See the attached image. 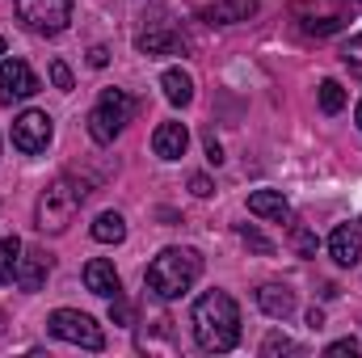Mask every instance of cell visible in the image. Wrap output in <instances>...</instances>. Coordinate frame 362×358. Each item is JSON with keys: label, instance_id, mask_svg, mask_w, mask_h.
Returning <instances> with one entry per match:
<instances>
[{"label": "cell", "instance_id": "obj_33", "mask_svg": "<svg viewBox=\"0 0 362 358\" xmlns=\"http://www.w3.org/2000/svg\"><path fill=\"white\" fill-rule=\"evenodd\" d=\"M358 131H362V101H358Z\"/></svg>", "mask_w": 362, "mask_h": 358}, {"label": "cell", "instance_id": "obj_26", "mask_svg": "<svg viewBox=\"0 0 362 358\" xmlns=\"http://www.w3.org/2000/svg\"><path fill=\"white\" fill-rule=\"evenodd\" d=\"M47 72H51V85H55L59 93H72L76 81H72V68H68L64 59H51V68H47Z\"/></svg>", "mask_w": 362, "mask_h": 358}, {"label": "cell", "instance_id": "obj_20", "mask_svg": "<svg viewBox=\"0 0 362 358\" xmlns=\"http://www.w3.org/2000/svg\"><path fill=\"white\" fill-rule=\"evenodd\" d=\"M320 110L325 114H341L346 110V89L337 81H320Z\"/></svg>", "mask_w": 362, "mask_h": 358}, {"label": "cell", "instance_id": "obj_6", "mask_svg": "<svg viewBox=\"0 0 362 358\" xmlns=\"http://www.w3.org/2000/svg\"><path fill=\"white\" fill-rule=\"evenodd\" d=\"M51 333L59 337V342H72V346H85V350H101L105 346V333H101V325L93 321L89 312H76V308H59V312H51Z\"/></svg>", "mask_w": 362, "mask_h": 358}, {"label": "cell", "instance_id": "obj_4", "mask_svg": "<svg viewBox=\"0 0 362 358\" xmlns=\"http://www.w3.org/2000/svg\"><path fill=\"white\" fill-rule=\"evenodd\" d=\"M131 114H135V97L122 89H101L97 97V105L89 110V135L93 144H114L118 135H122V127L131 122Z\"/></svg>", "mask_w": 362, "mask_h": 358}, {"label": "cell", "instance_id": "obj_30", "mask_svg": "<svg viewBox=\"0 0 362 358\" xmlns=\"http://www.w3.org/2000/svg\"><path fill=\"white\" fill-rule=\"evenodd\" d=\"M206 156H211V165H219V161H223V148H219V139H215V135H206Z\"/></svg>", "mask_w": 362, "mask_h": 358}, {"label": "cell", "instance_id": "obj_25", "mask_svg": "<svg viewBox=\"0 0 362 358\" xmlns=\"http://www.w3.org/2000/svg\"><path fill=\"white\" fill-rule=\"evenodd\" d=\"M341 25H346V21H341L337 13H329V17H312V21H303V30H308V34H316V38H325V34H337Z\"/></svg>", "mask_w": 362, "mask_h": 358}, {"label": "cell", "instance_id": "obj_27", "mask_svg": "<svg viewBox=\"0 0 362 358\" xmlns=\"http://www.w3.org/2000/svg\"><path fill=\"white\" fill-rule=\"evenodd\" d=\"M358 354V342L354 337H341V342H333L329 350H325V358H354Z\"/></svg>", "mask_w": 362, "mask_h": 358}, {"label": "cell", "instance_id": "obj_7", "mask_svg": "<svg viewBox=\"0 0 362 358\" xmlns=\"http://www.w3.org/2000/svg\"><path fill=\"white\" fill-rule=\"evenodd\" d=\"M51 135H55V127H51V114L47 110H25V114L13 118V148L25 152V156L47 152Z\"/></svg>", "mask_w": 362, "mask_h": 358}, {"label": "cell", "instance_id": "obj_22", "mask_svg": "<svg viewBox=\"0 0 362 358\" xmlns=\"http://www.w3.org/2000/svg\"><path fill=\"white\" fill-rule=\"evenodd\" d=\"M291 245H295L299 258H316V245H320V241H316V232H308L303 224H291Z\"/></svg>", "mask_w": 362, "mask_h": 358}, {"label": "cell", "instance_id": "obj_23", "mask_svg": "<svg viewBox=\"0 0 362 358\" xmlns=\"http://www.w3.org/2000/svg\"><path fill=\"white\" fill-rule=\"evenodd\" d=\"M262 354H266V358H278V354H299V342H291L286 333H270V337L262 342Z\"/></svg>", "mask_w": 362, "mask_h": 358}, {"label": "cell", "instance_id": "obj_34", "mask_svg": "<svg viewBox=\"0 0 362 358\" xmlns=\"http://www.w3.org/2000/svg\"><path fill=\"white\" fill-rule=\"evenodd\" d=\"M0 59H4V38H0Z\"/></svg>", "mask_w": 362, "mask_h": 358}, {"label": "cell", "instance_id": "obj_5", "mask_svg": "<svg viewBox=\"0 0 362 358\" xmlns=\"http://www.w3.org/2000/svg\"><path fill=\"white\" fill-rule=\"evenodd\" d=\"M13 13L25 30H34L42 38H55L72 21V0H13Z\"/></svg>", "mask_w": 362, "mask_h": 358}, {"label": "cell", "instance_id": "obj_18", "mask_svg": "<svg viewBox=\"0 0 362 358\" xmlns=\"http://www.w3.org/2000/svg\"><path fill=\"white\" fill-rule=\"evenodd\" d=\"M160 89H165V97H169L173 105H189V101H194V81H189V72H181V68H169V72L160 76Z\"/></svg>", "mask_w": 362, "mask_h": 358}, {"label": "cell", "instance_id": "obj_24", "mask_svg": "<svg viewBox=\"0 0 362 358\" xmlns=\"http://www.w3.org/2000/svg\"><path fill=\"white\" fill-rule=\"evenodd\" d=\"M341 64L350 68V76H358V81H362V34H354V38L346 42V51H341Z\"/></svg>", "mask_w": 362, "mask_h": 358}, {"label": "cell", "instance_id": "obj_13", "mask_svg": "<svg viewBox=\"0 0 362 358\" xmlns=\"http://www.w3.org/2000/svg\"><path fill=\"white\" fill-rule=\"evenodd\" d=\"M135 47H139L144 55H185V38H181L177 30H169V25H156V30L139 34Z\"/></svg>", "mask_w": 362, "mask_h": 358}, {"label": "cell", "instance_id": "obj_9", "mask_svg": "<svg viewBox=\"0 0 362 358\" xmlns=\"http://www.w3.org/2000/svg\"><path fill=\"white\" fill-rule=\"evenodd\" d=\"M329 258L337 266H358L362 262V219H350V224H337L333 236H329Z\"/></svg>", "mask_w": 362, "mask_h": 358}, {"label": "cell", "instance_id": "obj_31", "mask_svg": "<svg viewBox=\"0 0 362 358\" xmlns=\"http://www.w3.org/2000/svg\"><path fill=\"white\" fill-rule=\"evenodd\" d=\"M89 64H93V68H105V64H110V51H105V47H93V51H89Z\"/></svg>", "mask_w": 362, "mask_h": 358}, {"label": "cell", "instance_id": "obj_2", "mask_svg": "<svg viewBox=\"0 0 362 358\" xmlns=\"http://www.w3.org/2000/svg\"><path fill=\"white\" fill-rule=\"evenodd\" d=\"M198 274H202V253L189 245H169L152 258V266L144 274V287H148V295L169 304V299H181L198 282Z\"/></svg>", "mask_w": 362, "mask_h": 358}, {"label": "cell", "instance_id": "obj_14", "mask_svg": "<svg viewBox=\"0 0 362 358\" xmlns=\"http://www.w3.org/2000/svg\"><path fill=\"white\" fill-rule=\"evenodd\" d=\"M257 308L274 316V321H286L291 312H295V291L291 287H282V282H266L262 291H257Z\"/></svg>", "mask_w": 362, "mask_h": 358}, {"label": "cell", "instance_id": "obj_28", "mask_svg": "<svg viewBox=\"0 0 362 358\" xmlns=\"http://www.w3.org/2000/svg\"><path fill=\"white\" fill-rule=\"evenodd\" d=\"M189 190H194V198H211L215 194V181L206 178V173H189Z\"/></svg>", "mask_w": 362, "mask_h": 358}, {"label": "cell", "instance_id": "obj_29", "mask_svg": "<svg viewBox=\"0 0 362 358\" xmlns=\"http://www.w3.org/2000/svg\"><path fill=\"white\" fill-rule=\"evenodd\" d=\"M110 316H114V325H131L135 312H131V304H122V295H114L110 299Z\"/></svg>", "mask_w": 362, "mask_h": 358}, {"label": "cell", "instance_id": "obj_12", "mask_svg": "<svg viewBox=\"0 0 362 358\" xmlns=\"http://www.w3.org/2000/svg\"><path fill=\"white\" fill-rule=\"evenodd\" d=\"M85 287H89L93 295H101V299L122 295L118 270H114V262H105V258H93V262H85Z\"/></svg>", "mask_w": 362, "mask_h": 358}, {"label": "cell", "instance_id": "obj_21", "mask_svg": "<svg viewBox=\"0 0 362 358\" xmlns=\"http://www.w3.org/2000/svg\"><path fill=\"white\" fill-rule=\"evenodd\" d=\"M236 236H240L253 253H262V258H270V253H274V241H270V236H262L253 224H240V228H236Z\"/></svg>", "mask_w": 362, "mask_h": 358}, {"label": "cell", "instance_id": "obj_32", "mask_svg": "<svg viewBox=\"0 0 362 358\" xmlns=\"http://www.w3.org/2000/svg\"><path fill=\"white\" fill-rule=\"evenodd\" d=\"M308 329H312V333H316V329H325V312H320V308H312V312H308Z\"/></svg>", "mask_w": 362, "mask_h": 358}, {"label": "cell", "instance_id": "obj_16", "mask_svg": "<svg viewBox=\"0 0 362 358\" xmlns=\"http://www.w3.org/2000/svg\"><path fill=\"white\" fill-rule=\"evenodd\" d=\"M257 13V0H215L206 8V21L215 25H232V21H249Z\"/></svg>", "mask_w": 362, "mask_h": 358}, {"label": "cell", "instance_id": "obj_17", "mask_svg": "<svg viewBox=\"0 0 362 358\" xmlns=\"http://www.w3.org/2000/svg\"><path fill=\"white\" fill-rule=\"evenodd\" d=\"M93 241H97V245H122V241H127V219H122L118 211H101V215L93 219Z\"/></svg>", "mask_w": 362, "mask_h": 358}, {"label": "cell", "instance_id": "obj_8", "mask_svg": "<svg viewBox=\"0 0 362 358\" xmlns=\"http://www.w3.org/2000/svg\"><path fill=\"white\" fill-rule=\"evenodd\" d=\"M38 89L42 85H38V76H34V68L25 59H0V101L4 105L25 101V97H34Z\"/></svg>", "mask_w": 362, "mask_h": 358}, {"label": "cell", "instance_id": "obj_15", "mask_svg": "<svg viewBox=\"0 0 362 358\" xmlns=\"http://www.w3.org/2000/svg\"><path fill=\"white\" fill-rule=\"evenodd\" d=\"M249 211L262 215V219H274V224H291V202L278 190H253L249 194Z\"/></svg>", "mask_w": 362, "mask_h": 358}, {"label": "cell", "instance_id": "obj_1", "mask_svg": "<svg viewBox=\"0 0 362 358\" xmlns=\"http://www.w3.org/2000/svg\"><path fill=\"white\" fill-rule=\"evenodd\" d=\"M194 342L206 350V354H228L236 342H240V308L228 291H206L198 295L194 304Z\"/></svg>", "mask_w": 362, "mask_h": 358}, {"label": "cell", "instance_id": "obj_10", "mask_svg": "<svg viewBox=\"0 0 362 358\" xmlns=\"http://www.w3.org/2000/svg\"><path fill=\"white\" fill-rule=\"evenodd\" d=\"M47 274H51V253H42V249H21V258H17V274H13L21 291H42Z\"/></svg>", "mask_w": 362, "mask_h": 358}, {"label": "cell", "instance_id": "obj_3", "mask_svg": "<svg viewBox=\"0 0 362 358\" xmlns=\"http://www.w3.org/2000/svg\"><path fill=\"white\" fill-rule=\"evenodd\" d=\"M89 198V185L72 178H55L42 194H38V207H34V228L47 232V236H59L68 232V224L76 219L81 202Z\"/></svg>", "mask_w": 362, "mask_h": 358}, {"label": "cell", "instance_id": "obj_11", "mask_svg": "<svg viewBox=\"0 0 362 358\" xmlns=\"http://www.w3.org/2000/svg\"><path fill=\"white\" fill-rule=\"evenodd\" d=\"M185 148H189V131H185V122H160V127L152 131V152H156L160 161H181Z\"/></svg>", "mask_w": 362, "mask_h": 358}, {"label": "cell", "instance_id": "obj_19", "mask_svg": "<svg viewBox=\"0 0 362 358\" xmlns=\"http://www.w3.org/2000/svg\"><path fill=\"white\" fill-rule=\"evenodd\" d=\"M17 258H21V241L17 236H4L0 241V282H8L17 274Z\"/></svg>", "mask_w": 362, "mask_h": 358}]
</instances>
